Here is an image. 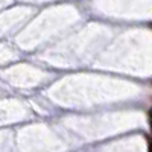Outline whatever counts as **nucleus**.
Listing matches in <instances>:
<instances>
[{
	"label": "nucleus",
	"instance_id": "nucleus-2",
	"mask_svg": "<svg viewBox=\"0 0 152 152\" xmlns=\"http://www.w3.org/2000/svg\"><path fill=\"white\" fill-rule=\"evenodd\" d=\"M149 120H151V131H152V111L149 113Z\"/></svg>",
	"mask_w": 152,
	"mask_h": 152
},
{
	"label": "nucleus",
	"instance_id": "nucleus-1",
	"mask_svg": "<svg viewBox=\"0 0 152 152\" xmlns=\"http://www.w3.org/2000/svg\"><path fill=\"white\" fill-rule=\"evenodd\" d=\"M149 152H152V137L149 138Z\"/></svg>",
	"mask_w": 152,
	"mask_h": 152
}]
</instances>
